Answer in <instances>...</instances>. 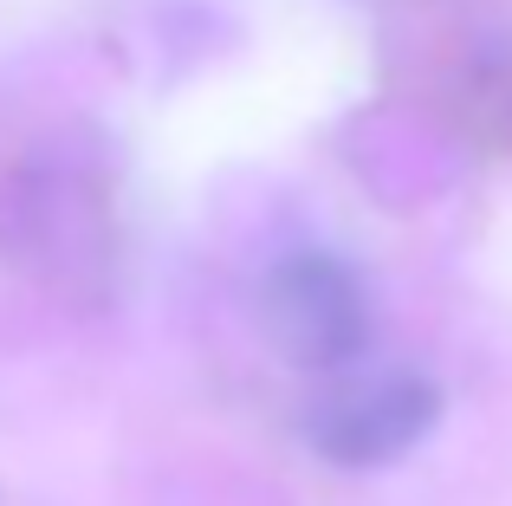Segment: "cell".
<instances>
[{
  "label": "cell",
  "mask_w": 512,
  "mask_h": 506,
  "mask_svg": "<svg viewBox=\"0 0 512 506\" xmlns=\"http://www.w3.org/2000/svg\"><path fill=\"white\" fill-rule=\"evenodd\" d=\"M260 325L279 357L338 370L370 344V292L331 253H286L260 286Z\"/></svg>",
  "instance_id": "2"
},
{
  "label": "cell",
  "mask_w": 512,
  "mask_h": 506,
  "mask_svg": "<svg viewBox=\"0 0 512 506\" xmlns=\"http://www.w3.org/2000/svg\"><path fill=\"white\" fill-rule=\"evenodd\" d=\"M441 422V390L415 370H357L305 403V442L338 468H383L402 461Z\"/></svg>",
  "instance_id": "1"
}]
</instances>
